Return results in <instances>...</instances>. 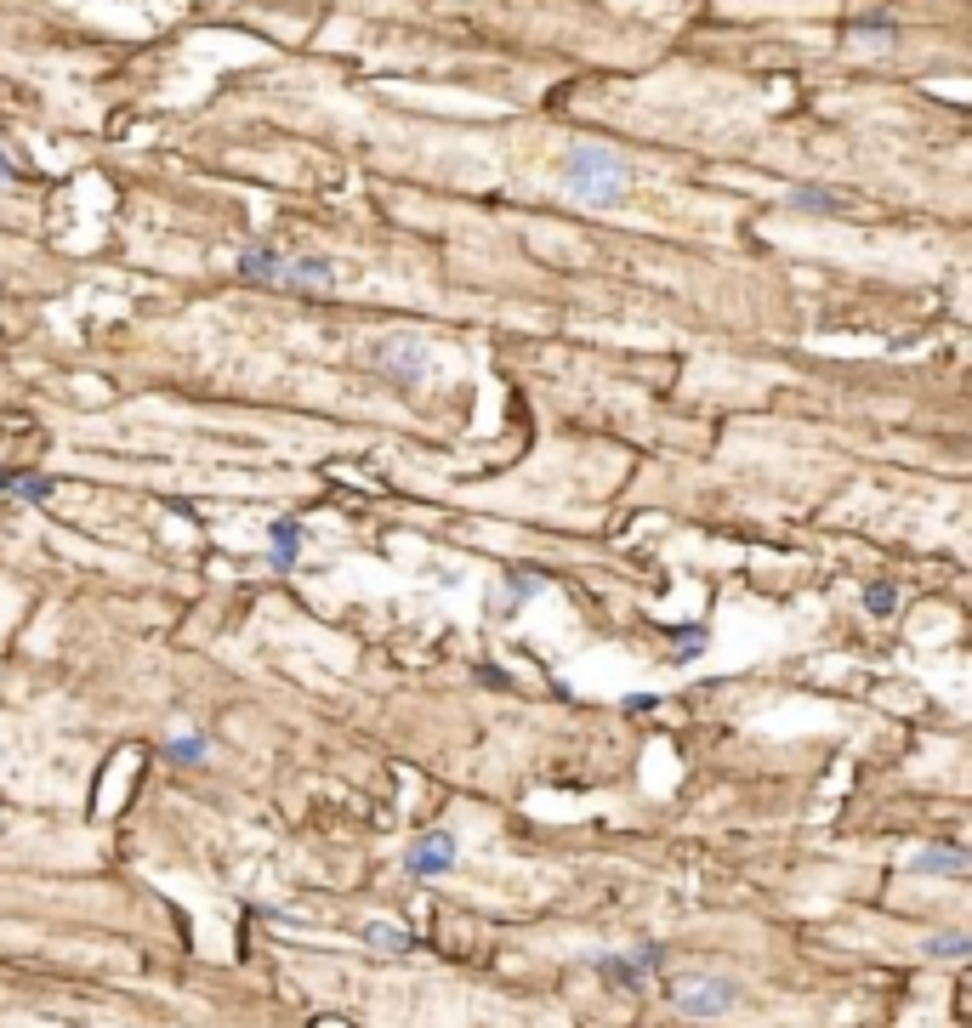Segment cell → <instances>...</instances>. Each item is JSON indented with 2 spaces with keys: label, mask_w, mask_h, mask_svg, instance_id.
Here are the masks:
<instances>
[{
  "label": "cell",
  "mask_w": 972,
  "mask_h": 1028,
  "mask_svg": "<svg viewBox=\"0 0 972 1028\" xmlns=\"http://www.w3.org/2000/svg\"><path fill=\"white\" fill-rule=\"evenodd\" d=\"M563 188L575 199H586V205H620L632 188V165L620 154H609V148L581 142V148H569V160H563Z\"/></svg>",
  "instance_id": "cell-1"
},
{
  "label": "cell",
  "mask_w": 972,
  "mask_h": 1028,
  "mask_svg": "<svg viewBox=\"0 0 972 1028\" xmlns=\"http://www.w3.org/2000/svg\"><path fill=\"white\" fill-rule=\"evenodd\" d=\"M671 1000H677L683 1017H722V1012L739 1006V983L722 971H700V977H683V983L671 989Z\"/></svg>",
  "instance_id": "cell-2"
},
{
  "label": "cell",
  "mask_w": 972,
  "mask_h": 1028,
  "mask_svg": "<svg viewBox=\"0 0 972 1028\" xmlns=\"http://www.w3.org/2000/svg\"><path fill=\"white\" fill-rule=\"evenodd\" d=\"M370 359H376V369L387 375V381H398V387L427 381V364H433V359H427V341H421V336H404V330H398V336H382Z\"/></svg>",
  "instance_id": "cell-3"
},
{
  "label": "cell",
  "mask_w": 972,
  "mask_h": 1028,
  "mask_svg": "<svg viewBox=\"0 0 972 1028\" xmlns=\"http://www.w3.org/2000/svg\"><path fill=\"white\" fill-rule=\"evenodd\" d=\"M591 966H597V977H603L609 989H643L648 971L665 966V949L660 943H637L632 955H597Z\"/></svg>",
  "instance_id": "cell-4"
},
{
  "label": "cell",
  "mask_w": 972,
  "mask_h": 1028,
  "mask_svg": "<svg viewBox=\"0 0 972 1028\" xmlns=\"http://www.w3.org/2000/svg\"><path fill=\"white\" fill-rule=\"evenodd\" d=\"M456 836L450 830H433V836H421L410 852H404V869L415 875V881H433V875H444V869H456Z\"/></svg>",
  "instance_id": "cell-5"
},
{
  "label": "cell",
  "mask_w": 972,
  "mask_h": 1028,
  "mask_svg": "<svg viewBox=\"0 0 972 1028\" xmlns=\"http://www.w3.org/2000/svg\"><path fill=\"white\" fill-rule=\"evenodd\" d=\"M336 262H324V256H285V279L290 290H324V285H336Z\"/></svg>",
  "instance_id": "cell-6"
},
{
  "label": "cell",
  "mask_w": 972,
  "mask_h": 1028,
  "mask_svg": "<svg viewBox=\"0 0 972 1028\" xmlns=\"http://www.w3.org/2000/svg\"><path fill=\"white\" fill-rule=\"evenodd\" d=\"M961 869H972L967 847H921V852H910V875H961Z\"/></svg>",
  "instance_id": "cell-7"
},
{
  "label": "cell",
  "mask_w": 972,
  "mask_h": 1028,
  "mask_svg": "<svg viewBox=\"0 0 972 1028\" xmlns=\"http://www.w3.org/2000/svg\"><path fill=\"white\" fill-rule=\"evenodd\" d=\"M267 563L273 568H296V551H302V523H296V517H273L267 523Z\"/></svg>",
  "instance_id": "cell-8"
},
{
  "label": "cell",
  "mask_w": 972,
  "mask_h": 1028,
  "mask_svg": "<svg viewBox=\"0 0 972 1028\" xmlns=\"http://www.w3.org/2000/svg\"><path fill=\"white\" fill-rule=\"evenodd\" d=\"M785 199H790V211H808V216H836L842 211L836 188H819V183H796Z\"/></svg>",
  "instance_id": "cell-9"
},
{
  "label": "cell",
  "mask_w": 972,
  "mask_h": 1028,
  "mask_svg": "<svg viewBox=\"0 0 972 1028\" xmlns=\"http://www.w3.org/2000/svg\"><path fill=\"white\" fill-rule=\"evenodd\" d=\"M239 273H245V279H257V285H279L285 279V256H279V250H245Z\"/></svg>",
  "instance_id": "cell-10"
},
{
  "label": "cell",
  "mask_w": 972,
  "mask_h": 1028,
  "mask_svg": "<svg viewBox=\"0 0 972 1028\" xmlns=\"http://www.w3.org/2000/svg\"><path fill=\"white\" fill-rule=\"evenodd\" d=\"M546 591V574H507V597H501V614H512V609H523L529 597H540Z\"/></svg>",
  "instance_id": "cell-11"
},
{
  "label": "cell",
  "mask_w": 972,
  "mask_h": 1028,
  "mask_svg": "<svg viewBox=\"0 0 972 1028\" xmlns=\"http://www.w3.org/2000/svg\"><path fill=\"white\" fill-rule=\"evenodd\" d=\"M171 762H183V767H199V762H205L211 756V739L205 734H171Z\"/></svg>",
  "instance_id": "cell-12"
},
{
  "label": "cell",
  "mask_w": 972,
  "mask_h": 1028,
  "mask_svg": "<svg viewBox=\"0 0 972 1028\" xmlns=\"http://www.w3.org/2000/svg\"><path fill=\"white\" fill-rule=\"evenodd\" d=\"M0 494H17V500H52V478H17V472H0Z\"/></svg>",
  "instance_id": "cell-13"
},
{
  "label": "cell",
  "mask_w": 972,
  "mask_h": 1028,
  "mask_svg": "<svg viewBox=\"0 0 972 1028\" xmlns=\"http://www.w3.org/2000/svg\"><path fill=\"white\" fill-rule=\"evenodd\" d=\"M364 943L387 949V955H410V932H398L392 920H370V926H364Z\"/></svg>",
  "instance_id": "cell-14"
},
{
  "label": "cell",
  "mask_w": 972,
  "mask_h": 1028,
  "mask_svg": "<svg viewBox=\"0 0 972 1028\" xmlns=\"http://www.w3.org/2000/svg\"><path fill=\"white\" fill-rule=\"evenodd\" d=\"M927 955H933V961H972V938H961V932H933V938H927Z\"/></svg>",
  "instance_id": "cell-15"
},
{
  "label": "cell",
  "mask_w": 972,
  "mask_h": 1028,
  "mask_svg": "<svg viewBox=\"0 0 972 1028\" xmlns=\"http://www.w3.org/2000/svg\"><path fill=\"white\" fill-rule=\"evenodd\" d=\"M893 609H899V591H893L887 580H882V586H864V614H876V619H887Z\"/></svg>",
  "instance_id": "cell-16"
},
{
  "label": "cell",
  "mask_w": 972,
  "mask_h": 1028,
  "mask_svg": "<svg viewBox=\"0 0 972 1028\" xmlns=\"http://www.w3.org/2000/svg\"><path fill=\"white\" fill-rule=\"evenodd\" d=\"M853 40H859V46H887V40H893V23H876V17H870V23H853Z\"/></svg>",
  "instance_id": "cell-17"
},
{
  "label": "cell",
  "mask_w": 972,
  "mask_h": 1028,
  "mask_svg": "<svg viewBox=\"0 0 972 1028\" xmlns=\"http://www.w3.org/2000/svg\"><path fill=\"white\" fill-rule=\"evenodd\" d=\"M0 183H17V165L7 160V148H0Z\"/></svg>",
  "instance_id": "cell-18"
}]
</instances>
